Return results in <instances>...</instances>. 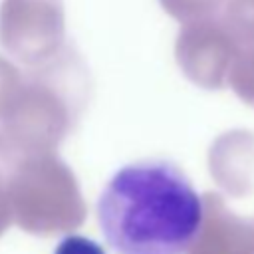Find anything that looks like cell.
Here are the masks:
<instances>
[{"label":"cell","mask_w":254,"mask_h":254,"mask_svg":"<svg viewBox=\"0 0 254 254\" xmlns=\"http://www.w3.org/2000/svg\"><path fill=\"white\" fill-rule=\"evenodd\" d=\"M202 220V200L192 183L165 159L125 165L97 198V222L117 254H185Z\"/></svg>","instance_id":"obj_1"},{"label":"cell","mask_w":254,"mask_h":254,"mask_svg":"<svg viewBox=\"0 0 254 254\" xmlns=\"http://www.w3.org/2000/svg\"><path fill=\"white\" fill-rule=\"evenodd\" d=\"M54 254H105V252L97 242H93L89 238L67 236L58 244Z\"/></svg>","instance_id":"obj_2"}]
</instances>
